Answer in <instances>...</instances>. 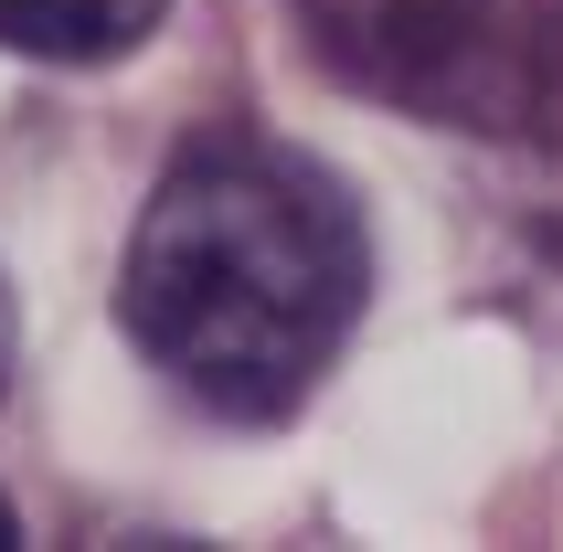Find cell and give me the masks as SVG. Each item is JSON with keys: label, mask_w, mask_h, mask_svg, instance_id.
<instances>
[{"label": "cell", "mask_w": 563, "mask_h": 552, "mask_svg": "<svg viewBox=\"0 0 563 552\" xmlns=\"http://www.w3.org/2000/svg\"><path fill=\"white\" fill-rule=\"evenodd\" d=\"M319 54L351 86L394 96L437 128H510L542 86L532 0H298Z\"/></svg>", "instance_id": "7a4b0ae2"}, {"label": "cell", "mask_w": 563, "mask_h": 552, "mask_svg": "<svg viewBox=\"0 0 563 552\" xmlns=\"http://www.w3.org/2000/svg\"><path fill=\"white\" fill-rule=\"evenodd\" d=\"M0 383H11V287H0Z\"/></svg>", "instance_id": "277c9868"}, {"label": "cell", "mask_w": 563, "mask_h": 552, "mask_svg": "<svg viewBox=\"0 0 563 552\" xmlns=\"http://www.w3.org/2000/svg\"><path fill=\"white\" fill-rule=\"evenodd\" d=\"M170 0H0V54H32V64H107V54H139L159 32Z\"/></svg>", "instance_id": "3957f363"}, {"label": "cell", "mask_w": 563, "mask_h": 552, "mask_svg": "<svg viewBox=\"0 0 563 552\" xmlns=\"http://www.w3.org/2000/svg\"><path fill=\"white\" fill-rule=\"evenodd\" d=\"M373 298V234L319 159L277 139H191L159 170L118 266L139 362L223 426H277L319 394Z\"/></svg>", "instance_id": "6da1fadb"}, {"label": "cell", "mask_w": 563, "mask_h": 552, "mask_svg": "<svg viewBox=\"0 0 563 552\" xmlns=\"http://www.w3.org/2000/svg\"><path fill=\"white\" fill-rule=\"evenodd\" d=\"M0 542H11V510H0Z\"/></svg>", "instance_id": "5b68a950"}]
</instances>
